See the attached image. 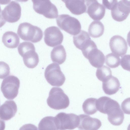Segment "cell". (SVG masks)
<instances>
[{
  "mask_svg": "<svg viewBox=\"0 0 130 130\" xmlns=\"http://www.w3.org/2000/svg\"><path fill=\"white\" fill-rule=\"evenodd\" d=\"M48 105L55 110L66 109L69 105V97L61 88L53 87L49 92L47 100Z\"/></svg>",
  "mask_w": 130,
  "mask_h": 130,
  "instance_id": "6da1fadb",
  "label": "cell"
},
{
  "mask_svg": "<svg viewBox=\"0 0 130 130\" xmlns=\"http://www.w3.org/2000/svg\"><path fill=\"white\" fill-rule=\"evenodd\" d=\"M17 32L22 40L34 43L39 42L43 37V32L40 28L26 22L19 25Z\"/></svg>",
  "mask_w": 130,
  "mask_h": 130,
  "instance_id": "7a4b0ae2",
  "label": "cell"
},
{
  "mask_svg": "<svg viewBox=\"0 0 130 130\" xmlns=\"http://www.w3.org/2000/svg\"><path fill=\"white\" fill-rule=\"evenodd\" d=\"M57 25L62 29L69 34L76 35L80 31L81 24L78 19L67 14L58 16L56 19Z\"/></svg>",
  "mask_w": 130,
  "mask_h": 130,
  "instance_id": "3957f363",
  "label": "cell"
},
{
  "mask_svg": "<svg viewBox=\"0 0 130 130\" xmlns=\"http://www.w3.org/2000/svg\"><path fill=\"white\" fill-rule=\"evenodd\" d=\"M96 106L97 110L101 113L107 114L108 118L117 115L122 110L117 101L106 96L99 98L97 100Z\"/></svg>",
  "mask_w": 130,
  "mask_h": 130,
  "instance_id": "277c9868",
  "label": "cell"
},
{
  "mask_svg": "<svg viewBox=\"0 0 130 130\" xmlns=\"http://www.w3.org/2000/svg\"><path fill=\"white\" fill-rule=\"evenodd\" d=\"M44 76L50 84L53 86H62L66 80L65 76L61 71L59 66L57 63H52L46 68Z\"/></svg>",
  "mask_w": 130,
  "mask_h": 130,
  "instance_id": "5b68a950",
  "label": "cell"
},
{
  "mask_svg": "<svg viewBox=\"0 0 130 130\" xmlns=\"http://www.w3.org/2000/svg\"><path fill=\"white\" fill-rule=\"evenodd\" d=\"M20 82L17 77L10 75L4 79L1 84V90L4 96L8 100H13L17 96Z\"/></svg>",
  "mask_w": 130,
  "mask_h": 130,
  "instance_id": "8992f818",
  "label": "cell"
},
{
  "mask_svg": "<svg viewBox=\"0 0 130 130\" xmlns=\"http://www.w3.org/2000/svg\"><path fill=\"white\" fill-rule=\"evenodd\" d=\"M55 118L58 130H72L79 124L78 116L74 113L60 112Z\"/></svg>",
  "mask_w": 130,
  "mask_h": 130,
  "instance_id": "52a82bcc",
  "label": "cell"
},
{
  "mask_svg": "<svg viewBox=\"0 0 130 130\" xmlns=\"http://www.w3.org/2000/svg\"><path fill=\"white\" fill-rule=\"evenodd\" d=\"M33 8L37 13L45 17L54 19L58 16V11L56 6L49 0H32Z\"/></svg>",
  "mask_w": 130,
  "mask_h": 130,
  "instance_id": "ba28073f",
  "label": "cell"
},
{
  "mask_svg": "<svg viewBox=\"0 0 130 130\" xmlns=\"http://www.w3.org/2000/svg\"><path fill=\"white\" fill-rule=\"evenodd\" d=\"M44 41L48 46L54 47L61 44L63 36L59 29L55 26L47 28L44 31Z\"/></svg>",
  "mask_w": 130,
  "mask_h": 130,
  "instance_id": "9c48e42d",
  "label": "cell"
},
{
  "mask_svg": "<svg viewBox=\"0 0 130 130\" xmlns=\"http://www.w3.org/2000/svg\"><path fill=\"white\" fill-rule=\"evenodd\" d=\"M129 1L121 0L116 3L111 10L112 18L118 22L122 21L126 19L130 13Z\"/></svg>",
  "mask_w": 130,
  "mask_h": 130,
  "instance_id": "30bf717a",
  "label": "cell"
},
{
  "mask_svg": "<svg viewBox=\"0 0 130 130\" xmlns=\"http://www.w3.org/2000/svg\"><path fill=\"white\" fill-rule=\"evenodd\" d=\"M21 9L19 3L12 1L2 10L5 20L9 23H13L18 21L21 15Z\"/></svg>",
  "mask_w": 130,
  "mask_h": 130,
  "instance_id": "8fae6325",
  "label": "cell"
},
{
  "mask_svg": "<svg viewBox=\"0 0 130 130\" xmlns=\"http://www.w3.org/2000/svg\"><path fill=\"white\" fill-rule=\"evenodd\" d=\"M86 12L94 20L98 21L104 17L105 12V7L96 0H86Z\"/></svg>",
  "mask_w": 130,
  "mask_h": 130,
  "instance_id": "7c38bea8",
  "label": "cell"
},
{
  "mask_svg": "<svg viewBox=\"0 0 130 130\" xmlns=\"http://www.w3.org/2000/svg\"><path fill=\"white\" fill-rule=\"evenodd\" d=\"M109 45L111 52L118 56H123L127 52V45L126 40L122 36L115 35L109 41Z\"/></svg>",
  "mask_w": 130,
  "mask_h": 130,
  "instance_id": "4fadbf2b",
  "label": "cell"
},
{
  "mask_svg": "<svg viewBox=\"0 0 130 130\" xmlns=\"http://www.w3.org/2000/svg\"><path fill=\"white\" fill-rule=\"evenodd\" d=\"M79 122L77 127L83 130H98L101 126L102 123L99 119L85 115L78 116Z\"/></svg>",
  "mask_w": 130,
  "mask_h": 130,
  "instance_id": "5bb4252c",
  "label": "cell"
},
{
  "mask_svg": "<svg viewBox=\"0 0 130 130\" xmlns=\"http://www.w3.org/2000/svg\"><path fill=\"white\" fill-rule=\"evenodd\" d=\"M84 56L95 68L101 67L104 63L105 56L103 52L98 48L97 46L90 50Z\"/></svg>",
  "mask_w": 130,
  "mask_h": 130,
  "instance_id": "9a60e30c",
  "label": "cell"
},
{
  "mask_svg": "<svg viewBox=\"0 0 130 130\" xmlns=\"http://www.w3.org/2000/svg\"><path fill=\"white\" fill-rule=\"evenodd\" d=\"M17 110V105L13 100H7L0 106V117L5 121L14 117Z\"/></svg>",
  "mask_w": 130,
  "mask_h": 130,
  "instance_id": "2e32d148",
  "label": "cell"
},
{
  "mask_svg": "<svg viewBox=\"0 0 130 130\" xmlns=\"http://www.w3.org/2000/svg\"><path fill=\"white\" fill-rule=\"evenodd\" d=\"M67 8L73 14L76 15L86 12V6L85 0H63Z\"/></svg>",
  "mask_w": 130,
  "mask_h": 130,
  "instance_id": "e0dca14e",
  "label": "cell"
},
{
  "mask_svg": "<svg viewBox=\"0 0 130 130\" xmlns=\"http://www.w3.org/2000/svg\"><path fill=\"white\" fill-rule=\"evenodd\" d=\"M120 85L118 79L111 76L103 82L102 88L106 94L111 95L117 92L119 89Z\"/></svg>",
  "mask_w": 130,
  "mask_h": 130,
  "instance_id": "ac0fdd59",
  "label": "cell"
},
{
  "mask_svg": "<svg viewBox=\"0 0 130 130\" xmlns=\"http://www.w3.org/2000/svg\"><path fill=\"white\" fill-rule=\"evenodd\" d=\"M22 57L25 65L29 68H33L38 65L39 61L38 55L35 52V47L25 52Z\"/></svg>",
  "mask_w": 130,
  "mask_h": 130,
  "instance_id": "d6986e66",
  "label": "cell"
},
{
  "mask_svg": "<svg viewBox=\"0 0 130 130\" xmlns=\"http://www.w3.org/2000/svg\"><path fill=\"white\" fill-rule=\"evenodd\" d=\"M2 41L7 47L13 48L18 46L20 42V39L18 35L15 32L7 31L3 34Z\"/></svg>",
  "mask_w": 130,
  "mask_h": 130,
  "instance_id": "ffe728a7",
  "label": "cell"
},
{
  "mask_svg": "<svg viewBox=\"0 0 130 130\" xmlns=\"http://www.w3.org/2000/svg\"><path fill=\"white\" fill-rule=\"evenodd\" d=\"M51 57L53 62L59 64H62L66 58V53L63 45H60L54 48L51 52Z\"/></svg>",
  "mask_w": 130,
  "mask_h": 130,
  "instance_id": "44dd1931",
  "label": "cell"
},
{
  "mask_svg": "<svg viewBox=\"0 0 130 130\" xmlns=\"http://www.w3.org/2000/svg\"><path fill=\"white\" fill-rule=\"evenodd\" d=\"M104 27L103 23L100 21H94L92 22L88 28L89 34L92 37L97 38L103 34Z\"/></svg>",
  "mask_w": 130,
  "mask_h": 130,
  "instance_id": "7402d4cb",
  "label": "cell"
},
{
  "mask_svg": "<svg viewBox=\"0 0 130 130\" xmlns=\"http://www.w3.org/2000/svg\"><path fill=\"white\" fill-rule=\"evenodd\" d=\"M91 39L88 33L83 30L73 37V42L75 45L81 50Z\"/></svg>",
  "mask_w": 130,
  "mask_h": 130,
  "instance_id": "603a6c76",
  "label": "cell"
},
{
  "mask_svg": "<svg viewBox=\"0 0 130 130\" xmlns=\"http://www.w3.org/2000/svg\"><path fill=\"white\" fill-rule=\"evenodd\" d=\"M39 130H58L55 117H45L40 121L38 126Z\"/></svg>",
  "mask_w": 130,
  "mask_h": 130,
  "instance_id": "cb8c5ba5",
  "label": "cell"
},
{
  "mask_svg": "<svg viewBox=\"0 0 130 130\" xmlns=\"http://www.w3.org/2000/svg\"><path fill=\"white\" fill-rule=\"evenodd\" d=\"M97 99L90 98L86 99L82 105V108L84 113L88 115L94 114L97 111L96 104Z\"/></svg>",
  "mask_w": 130,
  "mask_h": 130,
  "instance_id": "d4e9b609",
  "label": "cell"
},
{
  "mask_svg": "<svg viewBox=\"0 0 130 130\" xmlns=\"http://www.w3.org/2000/svg\"><path fill=\"white\" fill-rule=\"evenodd\" d=\"M96 76L99 80L103 82L112 76V72L109 68L103 66L97 69Z\"/></svg>",
  "mask_w": 130,
  "mask_h": 130,
  "instance_id": "484cf974",
  "label": "cell"
},
{
  "mask_svg": "<svg viewBox=\"0 0 130 130\" xmlns=\"http://www.w3.org/2000/svg\"><path fill=\"white\" fill-rule=\"evenodd\" d=\"M120 61L119 57L113 53L109 54L105 57V63L111 68L118 67L120 64Z\"/></svg>",
  "mask_w": 130,
  "mask_h": 130,
  "instance_id": "4316f807",
  "label": "cell"
},
{
  "mask_svg": "<svg viewBox=\"0 0 130 130\" xmlns=\"http://www.w3.org/2000/svg\"><path fill=\"white\" fill-rule=\"evenodd\" d=\"M10 73V68L9 65L4 62L0 61V79H4Z\"/></svg>",
  "mask_w": 130,
  "mask_h": 130,
  "instance_id": "83f0119b",
  "label": "cell"
},
{
  "mask_svg": "<svg viewBox=\"0 0 130 130\" xmlns=\"http://www.w3.org/2000/svg\"><path fill=\"white\" fill-rule=\"evenodd\" d=\"M121 65L124 70L130 71V55L123 56L121 60Z\"/></svg>",
  "mask_w": 130,
  "mask_h": 130,
  "instance_id": "f1b7e54d",
  "label": "cell"
},
{
  "mask_svg": "<svg viewBox=\"0 0 130 130\" xmlns=\"http://www.w3.org/2000/svg\"><path fill=\"white\" fill-rule=\"evenodd\" d=\"M122 110L123 112L127 114H130V98L125 99L121 105Z\"/></svg>",
  "mask_w": 130,
  "mask_h": 130,
  "instance_id": "f546056e",
  "label": "cell"
},
{
  "mask_svg": "<svg viewBox=\"0 0 130 130\" xmlns=\"http://www.w3.org/2000/svg\"><path fill=\"white\" fill-rule=\"evenodd\" d=\"M117 0H103L102 4L106 8L111 10L117 3Z\"/></svg>",
  "mask_w": 130,
  "mask_h": 130,
  "instance_id": "4dcf8cb0",
  "label": "cell"
},
{
  "mask_svg": "<svg viewBox=\"0 0 130 130\" xmlns=\"http://www.w3.org/2000/svg\"><path fill=\"white\" fill-rule=\"evenodd\" d=\"M19 130H38L37 127L31 124H25L21 126Z\"/></svg>",
  "mask_w": 130,
  "mask_h": 130,
  "instance_id": "1f68e13d",
  "label": "cell"
},
{
  "mask_svg": "<svg viewBox=\"0 0 130 130\" xmlns=\"http://www.w3.org/2000/svg\"><path fill=\"white\" fill-rule=\"evenodd\" d=\"M6 21L4 19L2 12L0 13V28L3 26L5 23Z\"/></svg>",
  "mask_w": 130,
  "mask_h": 130,
  "instance_id": "d6a6232c",
  "label": "cell"
},
{
  "mask_svg": "<svg viewBox=\"0 0 130 130\" xmlns=\"http://www.w3.org/2000/svg\"><path fill=\"white\" fill-rule=\"evenodd\" d=\"M5 126V121L0 118V130H4Z\"/></svg>",
  "mask_w": 130,
  "mask_h": 130,
  "instance_id": "836d02e7",
  "label": "cell"
},
{
  "mask_svg": "<svg viewBox=\"0 0 130 130\" xmlns=\"http://www.w3.org/2000/svg\"><path fill=\"white\" fill-rule=\"evenodd\" d=\"M2 10H1V7L0 6V13H1V12H2Z\"/></svg>",
  "mask_w": 130,
  "mask_h": 130,
  "instance_id": "e575fe53",
  "label": "cell"
}]
</instances>
